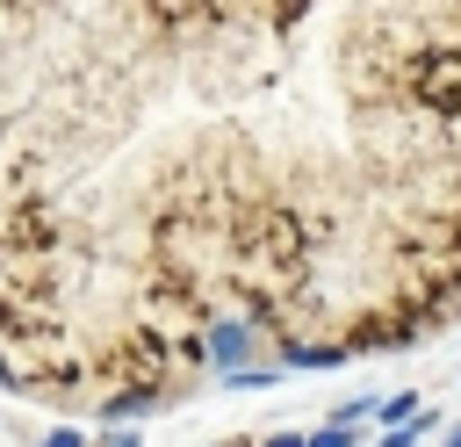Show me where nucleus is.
<instances>
[{"mask_svg":"<svg viewBox=\"0 0 461 447\" xmlns=\"http://www.w3.org/2000/svg\"><path fill=\"white\" fill-rule=\"evenodd\" d=\"M36 447H86V433H79V425H50Z\"/></svg>","mask_w":461,"mask_h":447,"instance_id":"obj_1","label":"nucleus"},{"mask_svg":"<svg viewBox=\"0 0 461 447\" xmlns=\"http://www.w3.org/2000/svg\"><path fill=\"white\" fill-rule=\"evenodd\" d=\"M310 447H353V433H346V425H339V418H331V425H324V433H310Z\"/></svg>","mask_w":461,"mask_h":447,"instance_id":"obj_2","label":"nucleus"},{"mask_svg":"<svg viewBox=\"0 0 461 447\" xmlns=\"http://www.w3.org/2000/svg\"><path fill=\"white\" fill-rule=\"evenodd\" d=\"M267 447H310V440H303V433H274Z\"/></svg>","mask_w":461,"mask_h":447,"instance_id":"obj_3","label":"nucleus"},{"mask_svg":"<svg viewBox=\"0 0 461 447\" xmlns=\"http://www.w3.org/2000/svg\"><path fill=\"white\" fill-rule=\"evenodd\" d=\"M101 447H144V440H137V433H108Z\"/></svg>","mask_w":461,"mask_h":447,"instance_id":"obj_4","label":"nucleus"}]
</instances>
